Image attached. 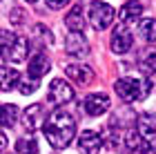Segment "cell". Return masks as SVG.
Here are the masks:
<instances>
[{
	"mask_svg": "<svg viewBox=\"0 0 156 154\" xmlns=\"http://www.w3.org/2000/svg\"><path fill=\"white\" fill-rule=\"evenodd\" d=\"M42 132L54 150H65L76 136V121L67 109H54L42 125Z\"/></svg>",
	"mask_w": 156,
	"mask_h": 154,
	"instance_id": "1",
	"label": "cell"
},
{
	"mask_svg": "<svg viewBox=\"0 0 156 154\" xmlns=\"http://www.w3.org/2000/svg\"><path fill=\"white\" fill-rule=\"evenodd\" d=\"M29 54V38L16 36L9 31H0V56L9 63H23Z\"/></svg>",
	"mask_w": 156,
	"mask_h": 154,
	"instance_id": "2",
	"label": "cell"
},
{
	"mask_svg": "<svg viewBox=\"0 0 156 154\" xmlns=\"http://www.w3.org/2000/svg\"><path fill=\"white\" fill-rule=\"evenodd\" d=\"M116 94L123 98L125 103H136V101H145L150 94V85L143 78H134V76H123L114 83Z\"/></svg>",
	"mask_w": 156,
	"mask_h": 154,
	"instance_id": "3",
	"label": "cell"
},
{
	"mask_svg": "<svg viewBox=\"0 0 156 154\" xmlns=\"http://www.w3.org/2000/svg\"><path fill=\"white\" fill-rule=\"evenodd\" d=\"M114 18H116V11H114L112 5H107V2H94L91 5V9H89V25L94 27L96 31L107 29V27L114 23Z\"/></svg>",
	"mask_w": 156,
	"mask_h": 154,
	"instance_id": "4",
	"label": "cell"
},
{
	"mask_svg": "<svg viewBox=\"0 0 156 154\" xmlns=\"http://www.w3.org/2000/svg\"><path fill=\"white\" fill-rule=\"evenodd\" d=\"M74 87L69 85L67 81L62 78H54L51 83H49V92H47V98L51 101L54 105H67L69 101H74Z\"/></svg>",
	"mask_w": 156,
	"mask_h": 154,
	"instance_id": "5",
	"label": "cell"
},
{
	"mask_svg": "<svg viewBox=\"0 0 156 154\" xmlns=\"http://www.w3.org/2000/svg\"><path fill=\"white\" fill-rule=\"evenodd\" d=\"M132 43H134V38H132V31L127 29V25L120 23L114 34H112V40H109V47H112V52L114 54H127L132 49Z\"/></svg>",
	"mask_w": 156,
	"mask_h": 154,
	"instance_id": "6",
	"label": "cell"
},
{
	"mask_svg": "<svg viewBox=\"0 0 156 154\" xmlns=\"http://www.w3.org/2000/svg\"><path fill=\"white\" fill-rule=\"evenodd\" d=\"M45 121H47V109L42 107L40 103H34V105H29V107L23 112V125H25L29 132L42 127Z\"/></svg>",
	"mask_w": 156,
	"mask_h": 154,
	"instance_id": "7",
	"label": "cell"
},
{
	"mask_svg": "<svg viewBox=\"0 0 156 154\" xmlns=\"http://www.w3.org/2000/svg\"><path fill=\"white\" fill-rule=\"evenodd\" d=\"M109 105L112 103H109L107 94H89L87 98L80 103V107H83L85 114H89V116H101L109 109Z\"/></svg>",
	"mask_w": 156,
	"mask_h": 154,
	"instance_id": "8",
	"label": "cell"
},
{
	"mask_svg": "<svg viewBox=\"0 0 156 154\" xmlns=\"http://www.w3.org/2000/svg\"><path fill=\"white\" fill-rule=\"evenodd\" d=\"M101 145H103V138L94 130H85L78 136V152L80 154H98L101 152Z\"/></svg>",
	"mask_w": 156,
	"mask_h": 154,
	"instance_id": "9",
	"label": "cell"
},
{
	"mask_svg": "<svg viewBox=\"0 0 156 154\" xmlns=\"http://www.w3.org/2000/svg\"><path fill=\"white\" fill-rule=\"evenodd\" d=\"M65 52H67L69 56L83 58V56H87V54H89V45H87V40H85L83 34L72 31V34H69V36L65 38Z\"/></svg>",
	"mask_w": 156,
	"mask_h": 154,
	"instance_id": "10",
	"label": "cell"
},
{
	"mask_svg": "<svg viewBox=\"0 0 156 154\" xmlns=\"http://www.w3.org/2000/svg\"><path fill=\"white\" fill-rule=\"evenodd\" d=\"M49 67H51V63H49V58H47L45 54H36V56H31L29 67H27V72H29V78H34V81L42 78V76L49 72Z\"/></svg>",
	"mask_w": 156,
	"mask_h": 154,
	"instance_id": "11",
	"label": "cell"
},
{
	"mask_svg": "<svg viewBox=\"0 0 156 154\" xmlns=\"http://www.w3.org/2000/svg\"><path fill=\"white\" fill-rule=\"evenodd\" d=\"M136 130L138 134L147 138V141H152V138H156V114H140L136 118Z\"/></svg>",
	"mask_w": 156,
	"mask_h": 154,
	"instance_id": "12",
	"label": "cell"
},
{
	"mask_svg": "<svg viewBox=\"0 0 156 154\" xmlns=\"http://www.w3.org/2000/svg\"><path fill=\"white\" fill-rule=\"evenodd\" d=\"M65 72L78 85H89V83L94 81V72H91V67H87V65H67Z\"/></svg>",
	"mask_w": 156,
	"mask_h": 154,
	"instance_id": "13",
	"label": "cell"
},
{
	"mask_svg": "<svg viewBox=\"0 0 156 154\" xmlns=\"http://www.w3.org/2000/svg\"><path fill=\"white\" fill-rule=\"evenodd\" d=\"M65 25L69 31H76V34H83L85 29V11H83V5H74L72 11L67 13L65 18Z\"/></svg>",
	"mask_w": 156,
	"mask_h": 154,
	"instance_id": "14",
	"label": "cell"
},
{
	"mask_svg": "<svg viewBox=\"0 0 156 154\" xmlns=\"http://www.w3.org/2000/svg\"><path fill=\"white\" fill-rule=\"evenodd\" d=\"M140 13H143V5H140L138 0H127V2L120 7V23L123 25L134 23V20L140 18Z\"/></svg>",
	"mask_w": 156,
	"mask_h": 154,
	"instance_id": "15",
	"label": "cell"
},
{
	"mask_svg": "<svg viewBox=\"0 0 156 154\" xmlns=\"http://www.w3.org/2000/svg\"><path fill=\"white\" fill-rule=\"evenodd\" d=\"M20 83V74L11 67H0V89L2 92H11V89H18Z\"/></svg>",
	"mask_w": 156,
	"mask_h": 154,
	"instance_id": "16",
	"label": "cell"
},
{
	"mask_svg": "<svg viewBox=\"0 0 156 154\" xmlns=\"http://www.w3.org/2000/svg\"><path fill=\"white\" fill-rule=\"evenodd\" d=\"M18 116H20L18 105H13V103L0 105V125H2V127H13L16 121H18Z\"/></svg>",
	"mask_w": 156,
	"mask_h": 154,
	"instance_id": "17",
	"label": "cell"
},
{
	"mask_svg": "<svg viewBox=\"0 0 156 154\" xmlns=\"http://www.w3.org/2000/svg\"><path fill=\"white\" fill-rule=\"evenodd\" d=\"M31 40H34L38 47H45V45H51V43H54V34H51L49 27L36 25V27L31 29Z\"/></svg>",
	"mask_w": 156,
	"mask_h": 154,
	"instance_id": "18",
	"label": "cell"
},
{
	"mask_svg": "<svg viewBox=\"0 0 156 154\" xmlns=\"http://www.w3.org/2000/svg\"><path fill=\"white\" fill-rule=\"evenodd\" d=\"M138 34L145 43H156V18H143L140 20Z\"/></svg>",
	"mask_w": 156,
	"mask_h": 154,
	"instance_id": "19",
	"label": "cell"
},
{
	"mask_svg": "<svg viewBox=\"0 0 156 154\" xmlns=\"http://www.w3.org/2000/svg\"><path fill=\"white\" fill-rule=\"evenodd\" d=\"M145 138L143 136H140L138 134V130H129V132H127V134H125V148L127 150H129V152H134V154H140V150H143L145 148Z\"/></svg>",
	"mask_w": 156,
	"mask_h": 154,
	"instance_id": "20",
	"label": "cell"
},
{
	"mask_svg": "<svg viewBox=\"0 0 156 154\" xmlns=\"http://www.w3.org/2000/svg\"><path fill=\"white\" fill-rule=\"evenodd\" d=\"M16 154H38V143L36 138H29V136H23L16 141Z\"/></svg>",
	"mask_w": 156,
	"mask_h": 154,
	"instance_id": "21",
	"label": "cell"
},
{
	"mask_svg": "<svg viewBox=\"0 0 156 154\" xmlns=\"http://www.w3.org/2000/svg\"><path fill=\"white\" fill-rule=\"evenodd\" d=\"M18 89H20V94H25V96H29V94H34L38 89V81H34V78H20V83H18Z\"/></svg>",
	"mask_w": 156,
	"mask_h": 154,
	"instance_id": "22",
	"label": "cell"
},
{
	"mask_svg": "<svg viewBox=\"0 0 156 154\" xmlns=\"http://www.w3.org/2000/svg\"><path fill=\"white\" fill-rule=\"evenodd\" d=\"M25 18H27V13L23 9H11V13H9L11 25H25Z\"/></svg>",
	"mask_w": 156,
	"mask_h": 154,
	"instance_id": "23",
	"label": "cell"
},
{
	"mask_svg": "<svg viewBox=\"0 0 156 154\" xmlns=\"http://www.w3.org/2000/svg\"><path fill=\"white\" fill-rule=\"evenodd\" d=\"M143 65L150 69V72H156V49H152V52H147V54H145Z\"/></svg>",
	"mask_w": 156,
	"mask_h": 154,
	"instance_id": "24",
	"label": "cell"
},
{
	"mask_svg": "<svg viewBox=\"0 0 156 154\" xmlns=\"http://www.w3.org/2000/svg\"><path fill=\"white\" fill-rule=\"evenodd\" d=\"M69 2V0H45V5L49 7V9H62Z\"/></svg>",
	"mask_w": 156,
	"mask_h": 154,
	"instance_id": "25",
	"label": "cell"
},
{
	"mask_svg": "<svg viewBox=\"0 0 156 154\" xmlns=\"http://www.w3.org/2000/svg\"><path fill=\"white\" fill-rule=\"evenodd\" d=\"M140 154H156V141H152V143H145V148L140 150Z\"/></svg>",
	"mask_w": 156,
	"mask_h": 154,
	"instance_id": "26",
	"label": "cell"
},
{
	"mask_svg": "<svg viewBox=\"0 0 156 154\" xmlns=\"http://www.w3.org/2000/svg\"><path fill=\"white\" fill-rule=\"evenodd\" d=\"M147 85H150L152 89H156V72L150 74V78H147Z\"/></svg>",
	"mask_w": 156,
	"mask_h": 154,
	"instance_id": "27",
	"label": "cell"
},
{
	"mask_svg": "<svg viewBox=\"0 0 156 154\" xmlns=\"http://www.w3.org/2000/svg\"><path fill=\"white\" fill-rule=\"evenodd\" d=\"M7 143H9V141H7V136H5V132H0V152H2V150L7 148Z\"/></svg>",
	"mask_w": 156,
	"mask_h": 154,
	"instance_id": "28",
	"label": "cell"
},
{
	"mask_svg": "<svg viewBox=\"0 0 156 154\" xmlns=\"http://www.w3.org/2000/svg\"><path fill=\"white\" fill-rule=\"evenodd\" d=\"M27 2H36V0H27Z\"/></svg>",
	"mask_w": 156,
	"mask_h": 154,
	"instance_id": "29",
	"label": "cell"
}]
</instances>
